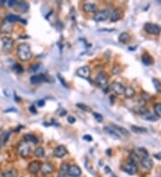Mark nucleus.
Here are the masks:
<instances>
[{
	"instance_id": "nucleus-35",
	"label": "nucleus",
	"mask_w": 161,
	"mask_h": 177,
	"mask_svg": "<svg viewBox=\"0 0 161 177\" xmlns=\"http://www.w3.org/2000/svg\"><path fill=\"white\" fill-rule=\"evenodd\" d=\"M76 107H79L80 109H82L83 111H85V112H91V108L89 107L88 106H86V105H83V104H80V103L76 104Z\"/></svg>"
},
{
	"instance_id": "nucleus-31",
	"label": "nucleus",
	"mask_w": 161,
	"mask_h": 177,
	"mask_svg": "<svg viewBox=\"0 0 161 177\" xmlns=\"http://www.w3.org/2000/svg\"><path fill=\"white\" fill-rule=\"evenodd\" d=\"M152 82L153 84H154L155 86V88H156V91H158V92H161V82H159V80L158 79H152Z\"/></svg>"
},
{
	"instance_id": "nucleus-23",
	"label": "nucleus",
	"mask_w": 161,
	"mask_h": 177,
	"mask_svg": "<svg viewBox=\"0 0 161 177\" xmlns=\"http://www.w3.org/2000/svg\"><path fill=\"white\" fill-rule=\"evenodd\" d=\"M104 131L106 132L107 133H108L110 136H112L113 138H115V139H119L120 138V135L117 132H116L114 129H113L112 127H105L104 128Z\"/></svg>"
},
{
	"instance_id": "nucleus-3",
	"label": "nucleus",
	"mask_w": 161,
	"mask_h": 177,
	"mask_svg": "<svg viewBox=\"0 0 161 177\" xmlns=\"http://www.w3.org/2000/svg\"><path fill=\"white\" fill-rule=\"evenodd\" d=\"M144 30H146L148 33L150 34H152V35H158L160 33L161 31V27L158 24H155V23H146L144 25Z\"/></svg>"
},
{
	"instance_id": "nucleus-29",
	"label": "nucleus",
	"mask_w": 161,
	"mask_h": 177,
	"mask_svg": "<svg viewBox=\"0 0 161 177\" xmlns=\"http://www.w3.org/2000/svg\"><path fill=\"white\" fill-rule=\"evenodd\" d=\"M124 95H125V97H127V98H132V97H133L135 95V91L132 87H127L124 90Z\"/></svg>"
},
{
	"instance_id": "nucleus-13",
	"label": "nucleus",
	"mask_w": 161,
	"mask_h": 177,
	"mask_svg": "<svg viewBox=\"0 0 161 177\" xmlns=\"http://www.w3.org/2000/svg\"><path fill=\"white\" fill-rule=\"evenodd\" d=\"M44 82H47V78L45 74H37L30 78V82L32 84H38Z\"/></svg>"
},
{
	"instance_id": "nucleus-28",
	"label": "nucleus",
	"mask_w": 161,
	"mask_h": 177,
	"mask_svg": "<svg viewBox=\"0 0 161 177\" xmlns=\"http://www.w3.org/2000/svg\"><path fill=\"white\" fill-rule=\"evenodd\" d=\"M34 155L38 157H43L45 156V149L42 147H38L34 150Z\"/></svg>"
},
{
	"instance_id": "nucleus-47",
	"label": "nucleus",
	"mask_w": 161,
	"mask_h": 177,
	"mask_svg": "<svg viewBox=\"0 0 161 177\" xmlns=\"http://www.w3.org/2000/svg\"><path fill=\"white\" fill-rule=\"evenodd\" d=\"M155 157H158V159H161V154H157L154 156Z\"/></svg>"
},
{
	"instance_id": "nucleus-16",
	"label": "nucleus",
	"mask_w": 161,
	"mask_h": 177,
	"mask_svg": "<svg viewBox=\"0 0 161 177\" xmlns=\"http://www.w3.org/2000/svg\"><path fill=\"white\" fill-rule=\"evenodd\" d=\"M141 162L142 164V166L144 168L148 169V170H150V169L153 167V161L149 156L148 157H143L141 160Z\"/></svg>"
},
{
	"instance_id": "nucleus-40",
	"label": "nucleus",
	"mask_w": 161,
	"mask_h": 177,
	"mask_svg": "<svg viewBox=\"0 0 161 177\" xmlns=\"http://www.w3.org/2000/svg\"><path fill=\"white\" fill-rule=\"evenodd\" d=\"M16 4H17V1H15V0H10V1H7V5H8V6H10V7H14L16 5Z\"/></svg>"
},
{
	"instance_id": "nucleus-43",
	"label": "nucleus",
	"mask_w": 161,
	"mask_h": 177,
	"mask_svg": "<svg viewBox=\"0 0 161 177\" xmlns=\"http://www.w3.org/2000/svg\"><path fill=\"white\" fill-rule=\"evenodd\" d=\"M121 72V70H120V68L119 67H115L114 69H113L112 70V72H113V74H119V72Z\"/></svg>"
},
{
	"instance_id": "nucleus-30",
	"label": "nucleus",
	"mask_w": 161,
	"mask_h": 177,
	"mask_svg": "<svg viewBox=\"0 0 161 177\" xmlns=\"http://www.w3.org/2000/svg\"><path fill=\"white\" fill-rule=\"evenodd\" d=\"M130 158H131V163L133 164H137V163H139L140 161H141V158L139 157V156L136 154V153L133 152L131 153V155H130Z\"/></svg>"
},
{
	"instance_id": "nucleus-45",
	"label": "nucleus",
	"mask_w": 161,
	"mask_h": 177,
	"mask_svg": "<svg viewBox=\"0 0 161 177\" xmlns=\"http://www.w3.org/2000/svg\"><path fill=\"white\" fill-rule=\"evenodd\" d=\"M30 111L31 113H33V114H36V113H37L36 108H35V107H34V106H31V107H30Z\"/></svg>"
},
{
	"instance_id": "nucleus-1",
	"label": "nucleus",
	"mask_w": 161,
	"mask_h": 177,
	"mask_svg": "<svg viewBox=\"0 0 161 177\" xmlns=\"http://www.w3.org/2000/svg\"><path fill=\"white\" fill-rule=\"evenodd\" d=\"M17 55L22 61H29L32 56L30 46L25 43L19 45L17 47Z\"/></svg>"
},
{
	"instance_id": "nucleus-5",
	"label": "nucleus",
	"mask_w": 161,
	"mask_h": 177,
	"mask_svg": "<svg viewBox=\"0 0 161 177\" xmlns=\"http://www.w3.org/2000/svg\"><path fill=\"white\" fill-rule=\"evenodd\" d=\"M109 12L108 10H101L97 12L94 15V21L97 22L107 21L109 18Z\"/></svg>"
},
{
	"instance_id": "nucleus-36",
	"label": "nucleus",
	"mask_w": 161,
	"mask_h": 177,
	"mask_svg": "<svg viewBox=\"0 0 161 177\" xmlns=\"http://www.w3.org/2000/svg\"><path fill=\"white\" fill-rule=\"evenodd\" d=\"M93 116H94V118L98 121L99 123H100V122H102L103 121V117H102V116L100 115V114H99V113H93Z\"/></svg>"
},
{
	"instance_id": "nucleus-32",
	"label": "nucleus",
	"mask_w": 161,
	"mask_h": 177,
	"mask_svg": "<svg viewBox=\"0 0 161 177\" xmlns=\"http://www.w3.org/2000/svg\"><path fill=\"white\" fill-rule=\"evenodd\" d=\"M154 111L155 114L158 116H161V103H157L154 106Z\"/></svg>"
},
{
	"instance_id": "nucleus-34",
	"label": "nucleus",
	"mask_w": 161,
	"mask_h": 177,
	"mask_svg": "<svg viewBox=\"0 0 161 177\" xmlns=\"http://www.w3.org/2000/svg\"><path fill=\"white\" fill-rule=\"evenodd\" d=\"M13 69L15 72H17V74H22V72H23V68L19 64H15L14 66V67H13Z\"/></svg>"
},
{
	"instance_id": "nucleus-18",
	"label": "nucleus",
	"mask_w": 161,
	"mask_h": 177,
	"mask_svg": "<svg viewBox=\"0 0 161 177\" xmlns=\"http://www.w3.org/2000/svg\"><path fill=\"white\" fill-rule=\"evenodd\" d=\"M18 171L15 168H10L0 174V177H17Z\"/></svg>"
},
{
	"instance_id": "nucleus-7",
	"label": "nucleus",
	"mask_w": 161,
	"mask_h": 177,
	"mask_svg": "<svg viewBox=\"0 0 161 177\" xmlns=\"http://www.w3.org/2000/svg\"><path fill=\"white\" fill-rule=\"evenodd\" d=\"M76 74L80 77L83 78V79L89 80L90 79V75H91V70H90V68H89V66L80 67L76 71Z\"/></svg>"
},
{
	"instance_id": "nucleus-26",
	"label": "nucleus",
	"mask_w": 161,
	"mask_h": 177,
	"mask_svg": "<svg viewBox=\"0 0 161 177\" xmlns=\"http://www.w3.org/2000/svg\"><path fill=\"white\" fill-rule=\"evenodd\" d=\"M142 63L144 64H146V66H150V64H153V58L151 57V56L149 55V54H145L142 55Z\"/></svg>"
},
{
	"instance_id": "nucleus-41",
	"label": "nucleus",
	"mask_w": 161,
	"mask_h": 177,
	"mask_svg": "<svg viewBox=\"0 0 161 177\" xmlns=\"http://www.w3.org/2000/svg\"><path fill=\"white\" fill-rule=\"evenodd\" d=\"M9 136H10V132H6L5 135H4V138H3V141H2V143H5L7 141L8 138H9Z\"/></svg>"
},
{
	"instance_id": "nucleus-14",
	"label": "nucleus",
	"mask_w": 161,
	"mask_h": 177,
	"mask_svg": "<svg viewBox=\"0 0 161 177\" xmlns=\"http://www.w3.org/2000/svg\"><path fill=\"white\" fill-rule=\"evenodd\" d=\"M14 8L16 11H18L20 13H25L29 10V4L24 1H20V2L17 1V4H16Z\"/></svg>"
},
{
	"instance_id": "nucleus-19",
	"label": "nucleus",
	"mask_w": 161,
	"mask_h": 177,
	"mask_svg": "<svg viewBox=\"0 0 161 177\" xmlns=\"http://www.w3.org/2000/svg\"><path fill=\"white\" fill-rule=\"evenodd\" d=\"M5 21L8 22H10V23H14V22H23V23H26V22L22 20L20 16L18 15H15V14H8L6 16V18H5Z\"/></svg>"
},
{
	"instance_id": "nucleus-2",
	"label": "nucleus",
	"mask_w": 161,
	"mask_h": 177,
	"mask_svg": "<svg viewBox=\"0 0 161 177\" xmlns=\"http://www.w3.org/2000/svg\"><path fill=\"white\" fill-rule=\"evenodd\" d=\"M18 154L23 157V158H26L30 156V144L26 141H22L19 146H18Z\"/></svg>"
},
{
	"instance_id": "nucleus-21",
	"label": "nucleus",
	"mask_w": 161,
	"mask_h": 177,
	"mask_svg": "<svg viewBox=\"0 0 161 177\" xmlns=\"http://www.w3.org/2000/svg\"><path fill=\"white\" fill-rule=\"evenodd\" d=\"M68 168H69V166L66 163L62 164L59 169V172H58V177H66L68 174Z\"/></svg>"
},
{
	"instance_id": "nucleus-9",
	"label": "nucleus",
	"mask_w": 161,
	"mask_h": 177,
	"mask_svg": "<svg viewBox=\"0 0 161 177\" xmlns=\"http://www.w3.org/2000/svg\"><path fill=\"white\" fill-rule=\"evenodd\" d=\"M67 154V149L64 146H57L53 151V155L55 157H58V158H61V157H64Z\"/></svg>"
},
{
	"instance_id": "nucleus-15",
	"label": "nucleus",
	"mask_w": 161,
	"mask_h": 177,
	"mask_svg": "<svg viewBox=\"0 0 161 177\" xmlns=\"http://www.w3.org/2000/svg\"><path fill=\"white\" fill-rule=\"evenodd\" d=\"M54 170V167L50 163H44L43 165H41V167H40V171L44 175H47V174H52Z\"/></svg>"
},
{
	"instance_id": "nucleus-10",
	"label": "nucleus",
	"mask_w": 161,
	"mask_h": 177,
	"mask_svg": "<svg viewBox=\"0 0 161 177\" xmlns=\"http://www.w3.org/2000/svg\"><path fill=\"white\" fill-rule=\"evenodd\" d=\"M68 174L71 177H79L80 174H82V170L80 168L75 165L74 166H71L68 168Z\"/></svg>"
},
{
	"instance_id": "nucleus-6",
	"label": "nucleus",
	"mask_w": 161,
	"mask_h": 177,
	"mask_svg": "<svg viewBox=\"0 0 161 177\" xmlns=\"http://www.w3.org/2000/svg\"><path fill=\"white\" fill-rule=\"evenodd\" d=\"M108 82V76L105 74H99L95 79V83L97 86H99L101 88L105 87Z\"/></svg>"
},
{
	"instance_id": "nucleus-46",
	"label": "nucleus",
	"mask_w": 161,
	"mask_h": 177,
	"mask_svg": "<svg viewBox=\"0 0 161 177\" xmlns=\"http://www.w3.org/2000/svg\"><path fill=\"white\" fill-rule=\"evenodd\" d=\"M38 105H39V107H43L45 105V101L44 100H39Z\"/></svg>"
},
{
	"instance_id": "nucleus-12",
	"label": "nucleus",
	"mask_w": 161,
	"mask_h": 177,
	"mask_svg": "<svg viewBox=\"0 0 161 177\" xmlns=\"http://www.w3.org/2000/svg\"><path fill=\"white\" fill-rule=\"evenodd\" d=\"M123 170H124V172H125L129 174H135L137 173V171H138V168H137V166L135 164L129 163L123 167Z\"/></svg>"
},
{
	"instance_id": "nucleus-37",
	"label": "nucleus",
	"mask_w": 161,
	"mask_h": 177,
	"mask_svg": "<svg viewBox=\"0 0 161 177\" xmlns=\"http://www.w3.org/2000/svg\"><path fill=\"white\" fill-rule=\"evenodd\" d=\"M138 150L140 151V153L142 155V157H148V156H149V153H148V151H147L146 149H142V148H139Z\"/></svg>"
},
{
	"instance_id": "nucleus-38",
	"label": "nucleus",
	"mask_w": 161,
	"mask_h": 177,
	"mask_svg": "<svg viewBox=\"0 0 161 177\" xmlns=\"http://www.w3.org/2000/svg\"><path fill=\"white\" fill-rule=\"evenodd\" d=\"M57 77H58V79H59V80H60L61 84H62L64 88H68V85H67V83H66V82H64V78H63V77H61V75H60V74H57Z\"/></svg>"
},
{
	"instance_id": "nucleus-48",
	"label": "nucleus",
	"mask_w": 161,
	"mask_h": 177,
	"mask_svg": "<svg viewBox=\"0 0 161 177\" xmlns=\"http://www.w3.org/2000/svg\"><path fill=\"white\" fill-rule=\"evenodd\" d=\"M66 110H64V111L61 113V114H60V116H64V115H66Z\"/></svg>"
},
{
	"instance_id": "nucleus-25",
	"label": "nucleus",
	"mask_w": 161,
	"mask_h": 177,
	"mask_svg": "<svg viewBox=\"0 0 161 177\" xmlns=\"http://www.w3.org/2000/svg\"><path fill=\"white\" fill-rule=\"evenodd\" d=\"M130 39H131V37L127 33V32H123V33H121L120 36H119V41L124 43V44L129 42L130 41Z\"/></svg>"
},
{
	"instance_id": "nucleus-44",
	"label": "nucleus",
	"mask_w": 161,
	"mask_h": 177,
	"mask_svg": "<svg viewBox=\"0 0 161 177\" xmlns=\"http://www.w3.org/2000/svg\"><path fill=\"white\" fill-rule=\"evenodd\" d=\"M83 140L87 141H92V138L91 135H84L83 136Z\"/></svg>"
},
{
	"instance_id": "nucleus-11",
	"label": "nucleus",
	"mask_w": 161,
	"mask_h": 177,
	"mask_svg": "<svg viewBox=\"0 0 161 177\" xmlns=\"http://www.w3.org/2000/svg\"><path fill=\"white\" fill-rule=\"evenodd\" d=\"M111 88H112V91L115 93H116L117 95H124V94L125 88L123 86V84H121L119 82H114L111 85Z\"/></svg>"
},
{
	"instance_id": "nucleus-17",
	"label": "nucleus",
	"mask_w": 161,
	"mask_h": 177,
	"mask_svg": "<svg viewBox=\"0 0 161 177\" xmlns=\"http://www.w3.org/2000/svg\"><path fill=\"white\" fill-rule=\"evenodd\" d=\"M83 9L84 12L91 14V13L96 12L97 9H98V7H97V5L93 3H85L83 5Z\"/></svg>"
},
{
	"instance_id": "nucleus-33",
	"label": "nucleus",
	"mask_w": 161,
	"mask_h": 177,
	"mask_svg": "<svg viewBox=\"0 0 161 177\" xmlns=\"http://www.w3.org/2000/svg\"><path fill=\"white\" fill-rule=\"evenodd\" d=\"M132 130L134 132H139V133H142V132H146L147 130L145 128H141L138 126H132Z\"/></svg>"
},
{
	"instance_id": "nucleus-4",
	"label": "nucleus",
	"mask_w": 161,
	"mask_h": 177,
	"mask_svg": "<svg viewBox=\"0 0 161 177\" xmlns=\"http://www.w3.org/2000/svg\"><path fill=\"white\" fill-rule=\"evenodd\" d=\"M2 44V50L5 53H9L12 50V47L14 46V40L8 37H4L1 39Z\"/></svg>"
},
{
	"instance_id": "nucleus-42",
	"label": "nucleus",
	"mask_w": 161,
	"mask_h": 177,
	"mask_svg": "<svg viewBox=\"0 0 161 177\" xmlns=\"http://www.w3.org/2000/svg\"><path fill=\"white\" fill-rule=\"evenodd\" d=\"M67 121H68L70 124H74V123H75V118L72 117V116H70L67 117Z\"/></svg>"
},
{
	"instance_id": "nucleus-24",
	"label": "nucleus",
	"mask_w": 161,
	"mask_h": 177,
	"mask_svg": "<svg viewBox=\"0 0 161 177\" xmlns=\"http://www.w3.org/2000/svg\"><path fill=\"white\" fill-rule=\"evenodd\" d=\"M111 127L114 129L116 132H117L118 133L122 134V135H125V136H130V133L127 130H125L124 128L121 127V126H117V125H111Z\"/></svg>"
},
{
	"instance_id": "nucleus-8",
	"label": "nucleus",
	"mask_w": 161,
	"mask_h": 177,
	"mask_svg": "<svg viewBox=\"0 0 161 177\" xmlns=\"http://www.w3.org/2000/svg\"><path fill=\"white\" fill-rule=\"evenodd\" d=\"M40 167H41V163L39 161H32L29 164L28 171L32 174H36L39 171H40Z\"/></svg>"
},
{
	"instance_id": "nucleus-27",
	"label": "nucleus",
	"mask_w": 161,
	"mask_h": 177,
	"mask_svg": "<svg viewBox=\"0 0 161 177\" xmlns=\"http://www.w3.org/2000/svg\"><path fill=\"white\" fill-rule=\"evenodd\" d=\"M24 140L26 141V142H32V143L38 142V138L32 134H25L24 135Z\"/></svg>"
},
{
	"instance_id": "nucleus-22",
	"label": "nucleus",
	"mask_w": 161,
	"mask_h": 177,
	"mask_svg": "<svg viewBox=\"0 0 161 177\" xmlns=\"http://www.w3.org/2000/svg\"><path fill=\"white\" fill-rule=\"evenodd\" d=\"M0 30H1L2 32H4V33H10V32L12 31L13 30V24L10 23V22H4L2 24L1 28H0Z\"/></svg>"
},
{
	"instance_id": "nucleus-39",
	"label": "nucleus",
	"mask_w": 161,
	"mask_h": 177,
	"mask_svg": "<svg viewBox=\"0 0 161 177\" xmlns=\"http://www.w3.org/2000/svg\"><path fill=\"white\" fill-rule=\"evenodd\" d=\"M39 68V64H35V66H31L29 70L30 72H36Z\"/></svg>"
},
{
	"instance_id": "nucleus-20",
	"label": "nucleus",
	"mask_w": 161,
	"mask_h": 177,
	"mask_svg": "<svg viewBox=\"0 0 161 177\" xmlns=\"http://www.w3.org/2000/svg\"><path fill=\"white\" fill-rule=\"evenodd\" d=\"M121 14H122L121 11L116 8V9H115L114 11L112 12V14L109 15V19L112 22H115L118 21L121 18Z\"/></svg>"
}]
</instances>
